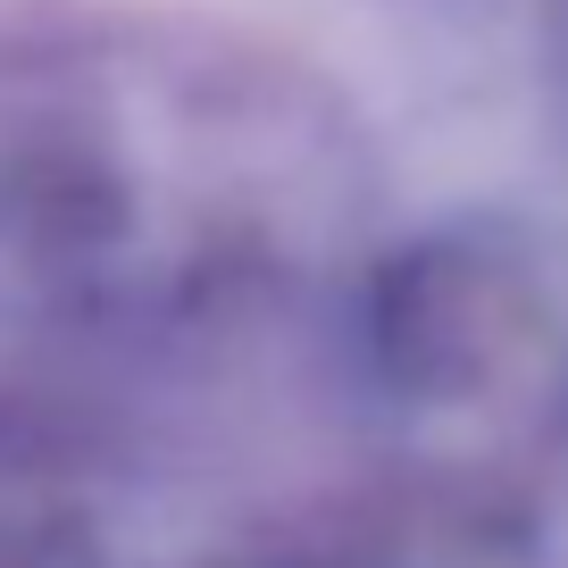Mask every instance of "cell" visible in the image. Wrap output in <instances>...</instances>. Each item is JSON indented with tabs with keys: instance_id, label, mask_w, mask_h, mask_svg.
<instances>
[{
	"instance_id": "6da1fadb",
	"label": "cell",
	"mask_w": 568,
	"mask_h": 568,
	"mask_svg": "<svg viewBox=\"0 0 568 568\" xmlns=\"http://www.w3.org/2000/svg\"><path fill=\"white\" fill-rule=\"evenodd\" d=\"M352 376L435 510L510 518L568 468V234L460 217L359 276Z\"/></svg>"
}]
</instances>
